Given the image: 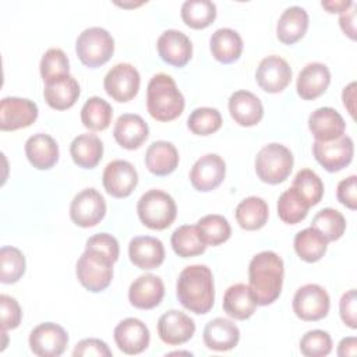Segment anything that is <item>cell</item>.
Listing matches in <instances>:
<instances>
[{
	"label": "cell",
	"instance_id": "cell-1",
	"mask_svg": "<svg viewBox=\"0 0 357 357\" xmlns=\"http://www.w3.org/2000/svg\"><path fill=\"white\" fill-rule=\"evenodd\" d=\"M176 296L185 310L198 315L209 312L215 303V284L211 269L206 265L184 268L176 283Z\"/></svg>",
	"mask_w": 357,
	"mask_h": 357
},
{
	"label": "cell",
	"instance_id": "cell-2",
	"mask_svg": "<svg viewBox=\"0 0 357 357\" xmlns=\"http://www.w3.org/2000/svg\"><path fill=\"white\" fill-rule=\"evenodd\" d=\"M284 276L283 259L273 251H262L248 265L250 289L258 305H269L282 293Z\"/></svg>",
	"mask_w": 357,
	"mask_h": 357
},
{
	"label": "cell",
	"instance_id": "cell-3",
	"mask_svg": "<svg viewBox=\"0 0 357 357\" xmlns=\"http://www.w3.org/2000/svg\"><path fill=\"white\" fill-rule=\"evenodd\" d=\"M185 102L174 79L163 73L153 75L146 88L148 113L158 121H172L184 110Z\"/></svg>",
	"mask_w": 357,
	"mask_h": 357
},
{
	"label": "cell",
	"instance_id": "cell-4",
	"mask_svg": "<svg viewBox=\"0 0 357 357\" xmlns=\"http://www.w3.org/2000/svg\"><path fill=\"white\" fill-rule=\"evenodd\" d=\"M113 264L114 261L103 251L85 247L77 262L75 273L78 282L92 293L107 289L113 279Z\"/></svg>",
	"mask_w": 357,
	"mask_h": 357
},
{
	"label": "cell",
	"instance_id": "cell-5",
	"mask_svg": "<svg viewBox=\"0 0 357 357\" xmlns=\"http://www.w3.org/2000/svg\"><path fill=\"white\" fill-rule=\"evenodd\" d=\"M137 213L144 226L152 230H165L174 222L177 206L167 192L149 190L138 199Z\"/></svg>",
	"mask_w": 357,
	"mask_h": 357
},
{
	"label": "cell",
	"instance_id": "cell-6",
	"mask_svg": "<svg viewBox=\"0 0 357 357\" xmlns=\"http://www.w3.org/2000/svg\"><path fill=\"white\" fill-rule=\"evenodd\" d=\"M293 153L282 144L272 142L261 148L255 158V172L261 181L268 184L283 183L291 173Z\"/></svg>",
	"mask_w": 357,
	"mask_h": 357
},
{
	"label": "cell",
	"instance_id": "cell-7",
	"mask_svg": "<svg viewBox=\"0 0 357 357\" xmlns=\"http://www.w3.org/2000/svg\"><path fill=\"white\" fill-rule=\"evenodd\" d=\"M75 52L84 66L96 68L106 64L113 56L114 39L106 29L100 26H91L78 35Z\"/></svg>",
	"mask_w": 357,
	"mask_h": 357
},
{
	"label": "cell",
	"instance_id": "cell-8",
	"mask_svg": "<svg viewBox=\"0 0 357 357\" xmlns=\"http://www.w3.org/2000/svg\"><path fill=\"white\" fill-rule=\"evenodd\" d=\"M329 307V294L322 286L315 283L301 286L293 297V311L303 321L314 322L325 318Z\"/></svg>",
	"mask_w": 357,
	"mask_h": 357
},
{
	"label": "cell",
	"instance_id": "cell-9",
	"mask_svg": "<svg viewBox=\"0 0 357 357\" xmlns=\"http://www.w3.org/2000/svg\"><path fill=\"white\" fill-rule=\"evenodd\" d=\"M106 215V201L93 187L84 188L71 201L70 218L79 227L96 226Z\"/></svg>",
	"mask_w": 357,
	"mask_h": 357
},
{
	"label": "cell",
	"instance_id": "cell-10",
	"mask_svg": "<svg viewBox=\"0 0 357 357\" xmlns=\"http://www.w3.org/2000/svg\"><path fill=\"white\" fill-rule=\"evenodd\" d=\"M315 160L331 173L339 172L350 165L354 155L353 139L349 135H342L333 141H315L312 144Z\"/></svg>",
	"mask_w": 357,
	"mask_h": 357
},
{
	"label": "cell",
	"instance_id": "cell-11",
	"mask_svg": "<svg viewBox=\"0 0 357 357\" xmlns=\"http://www.w3.org/2000/svg\"><path fill=\"white\" fill-rule=\"evenodd\" d=\"M141 84L138 70L128 63L113 66L103 79L106 93L117 102H128L135 98Z\"/></svg>",
	"mask_w": 357,
	"mask_h": 357
},
{
	"label": "cell",
	"instance_id": "cell-12",
	"mask_svg": "<svg viewBox=\"0 0 357 357\" xmlns=\"http://www.w3.org/2000/svg\"><path fill=\"white\" fill-rule=\"evenodd\" d=\"M29 347L39 357H59L68 344V335L63 326L54 322H43L29 333Z\"/></svg>",
	"mask_w": 357,
	"mask_h": 357
},
{
	"label": "cell",
	"instance_id": "cell-13",
	"mask_svg": "<svg viewBox=\"0 0 357 357\" xmlns=\"http://www.w3.org/2000/svg\"><path fill=\"white\" fill-rule=\"evenodd\" d=\"M38 106L35 102L7 96L0 102V130L1 131H15L20 128L29 127L38 119Z\"/></svg>",
	"mask_w": 357,
	"mask_h": 357
},
{
	"label": "cell",
	"instance_id": "cell-14",
	"mask_svg": "<svg viewBox=\"0 0 357 357\" xmlns=\"http://www.w3.org/2000/svg\"><path fill=\"white\" fill-rule=\"evenodd\" d=\"M102 183L109 195L114 198H126L137 187L138 173L130 162L116 159L106 165L102 174Z\"/></svg>",
	"mask_w": 357,
	"mask_h": 357
},
{
	"label": "cell",
	"instance_id": "cell-15",
	"mask_svg": "<svg viewBox=\"0 0 357 357\" xmlns=\"http://www.w3.org/2000/svg\"><path fill=\"white\" fill-rule=\"evenodd\" d=\"M226 176V163L216 153L201 156L191 167L190 181L197 191L208 192L222 184Z\"/></svg>",
	"mask_w": 357,
	"mask_h": 357
},
{
	"label": "cell",
	"instance_id": "cell-16",
	"mask_svg": "<svg viewBox=\"0 0 357 357\" xmlns=\"http://www.w3.org/2000/svg\"><path fill=\"white\" fill-rule=\"evenodd\" d=\"M255 79L262 91L268 93H278L290 84L291 68L284 59L272 54L259 61Z\"/></svg>",
	"mask_w": 357,
	"mask_h": 357
},
{
	"label": "cell",
	"instance_id": "cell-17",
	"mask_svg": "<svg viewBox=\"0 0 357 357\" xmlns=\"http://www.w3.org/2000/svg\"><path fill=\"white\" fill-rule=\"evenodd\" d=\"M195 333L194 319L178 310H169L158 321V335L160 340L170 346L188 342Z\"/></svg>",
	"mask_w": 357,
	"mask_h": 357
},
{
	"label": "cell",
	"instance_id": "cell-18",
	"mask_svg": "<svg viewBox=\"0 0 357 357\" xmlns=\"http://www.w3.org/2000/svg\"><path fill=\"white\" fill-rule=\"evenodd\" d=\"M114 342L117 347L126 354H139L151 340L149 329L138 318H126L114 328Z\"/></svg>",
	"mask_w": 357,
	"mask_h": 357
},
{
	"label": "cell",
	"instance_id": "cell-19",
	"mask_svg": "<svg viewBox=\"0 0 357 357\" xmlns=\"http://www.w3.org/2000/svg\"><path fill=\"white\" fill-rule=\"evenodd\" d=\"M160 59L174 67H184L192 56V43L190 38L177 29L165 31L156 42Z\"/></svg>",
	"mask_w": 357,
	"mask_h": 357
},
{
	"label": "cell",
	"instance_id": "cell-20",
	"mask_svg": "<svg viewBox=\"0 0 357 357\" xmlns=\"http://www.w3.org/2000/svg\"><path fill=\"white\" fill-rule=\"evenodd\" d=\"M165 296V284L162 279L152 273L138 276L128 289V300L131 305L139 310H152L160 304Z\"/></svg>",
	"mask_w": 357,
	"mask_h": 357
},
{
	"label": "cell",
	"instance_id": "cell-21",
	"mask_svg": "<svg viewBox=\"0 0 357 357\" xmlns=\"http://www.w3.org/2000/svg\"><path fill=\"white\" fill-rule=\"evenodd\" d=\"M128 257L139 269H155L165 261V247L156 237L137 236L128 244Z\"/></svg>",
	"mask_w": 357,
	"mask_h": 357
},
{
	"label": "cell",
	"instance_id": "cell-22",
	"mask_svg": "<svg viewBox=\"0 0 357 357\" xmlns=\"http://www.w3.org/2000/svg\"><path fill=\"white\" fill-rule=\"evenodd\" d=\"M149 128L145 120L134 113H124L117 117L113 137L124 149H138L148 138Z\"/></svg>",
	"mask_w": 357,
	"mask_h": 357
},
{
	"label": "cell",
	"instance_id": "cell-23",
	"mask_svg": "<svg viewBox=\"0 0 357 357\" xmlns=\"http://www.w3.org/2000/svg\"><path fill=\"white\" fill-rule=\"evenodd\" d=\"M331 84L329 68L318 61L308 63L298 73L297 77V93L304 100H312L319 98Z\"/></svg>",
	"mask_w": 357,
	"mask_h": 357
},
{
	"label": "cell",
	"instance_id": "cell-24",
	"mask_svg": "<svg viewBox=\"0 0 357 357\" xmlns=\"http://www.w3.org/2000/svg\"><path fill=\"white\" fill-rule=\"evenodd\" d=\"M229 112L233 120L243 127H252L264 117V106L250 91H236L229 98Z\"/></svg>",
	"mask_w": 357,
	"mask_h": 357
},
{
	"label": "cell",
	"instance_id": "cell-25",
	"mask_svg": "<svg viewBox=\"0 0 357 357\" xmlns=\"http://www.w3.org/2000/svg\"><path fill=\"white\" fill-rule=\"evenodd\" d=\"M308 128L315 141H333L344 134L346 123L333 107H319L308 117Z\"/></svg>",
	"mask_w": 357,
	"mask_h": 357
},
{
	"label": "cell",
	"instance_id": "cell-26",
	"mask_svg": "<svg viewBox=\"0 0 357 357\" xmlns=\"http://www.w3.org/2000/svg\"><path fill=\"white\" fill-rule=\"evenodd\" d=\"M202 339L208 349L227 351L237 346L240 340V331L233 321L219 317L205 325Z\"/></svg>",
	"mask_w": 357,
	"mask_h": 357
},
{
	"label": "cell",
	"instance_id": "cell-27",
	"mask_svg": "<svg viewBox=\"0 0 357 357\" xmlns=\"http://www.w3.org/2000/svg\"><path fill=\"white\" fill-rule=\"evenodd\" d=\"M25 155L35 169L47 170L59 160V145L53 137L38 132L26 139Z\"/></svg>",
	"mask_w": 357,
	"mask_h": 357
},
{
	"label": "cell",
	"instance_id": "cell-28",
	"mask_svg": "<svg viewBox=\"0 0 357 357\" xmlns=\"http://www.w3.org/2000/svg\"><path fill=\"white\" fill-rule=\"evenodd\" d=\"M257 305V300L248 284L236 283L225 291L223 310L234 319H248L255 312Z\"/></svg>",
	"mask_w": 357,
	"mask_h": 357
},
{
	"label": "cell",
	"instance_id": "cell-29",
	"mask_svg": "<svg viewBox=\"0 0 357 357\" xmlns=\"http://www.w3.org/2000/svg\"><path fill=\"white\" fill-rule=\"evenodd\" d=\"M79 84L73 75L45 84L43 98L54 110H66L75 105L79 98Z\"/></svg>",
	"mask_w": 357,
	"mask_h": 357
},
{
	"label": "cell",
	"instance_id": "cell-30",
	"mask_svg": "<svg viewBox=\"0 0 357 357\" xmlns=\"http://www.w3.org/2000/svg\"><path fill=\"white\" fill-rule=\"evenodd\" d=\"M209 46L215 60L223 64L234 63L243 53V39L231 28L216 29L209 39Z\"/></svg>",
	"mask_w": 357,
	"mask_h": 357
},
{
	"label": "cell",
	"instance_id": "cell-31",
	"mask_svg": "<svg viewBox=\"0 0 357 357\" xmlns=\"http://www.w3.org/2000/svg\"><path fill=\"white\" fill-rule=\"evenodd\" d=\"M308 29V14L303 7L291 6L286 8L276 25L278 39L284 45L298 42Z\"/></svg>",
	"mask_w": 357,
	"mask_h": 357
},
{
	"label": "cell",
	"instance_id": "cell-32",
	"mask_svg": "<svg viewBox=\"0 0 357 357\" xmlns=\"http://www.w3.org/2000/svg\"><path fill=\"white\" fill-rule=\"evenodd\" d=\"M178 152L172 142L155 141L145 153L146 169L155 176H167L178 166Z\"/></svg>",
	"mask_w": 357,
	"mask_h": 357
},
{
	"label": "cell",
	"instance_id": "cell-33",
	"mask_svg": "<svg viewBox=\"0 0 357 357\" xmlns=\"http://www.w3.org/2000/svg\"><path fill=\"white\" fill-rule=\"evenodd\" d=\"M70 155L74 163L82 169H93L103 156V144L95 134H81L70 145Z\"/></svg>",
	"mask_w": 357,
	"mask_h": 357
},
{
	"label": "cell",
	"instance_id": "cell-34",
	"mask_svg": "<svg viewBox=\"0 0 357 357\" xmlns=\"http://www.w3.org/2000/svg\"><path fill=\"white\" fill-rule=\"evenodd\" d=\"M269 216V208L264 198L248 197L243 199L236 208V219L244 230H258L265 226Z\"/></svg>",
	"mask_w": 357,
	"mask_h": 357
},
{
	"label": "cell",
	"instance_id": "cell-35",
	"mask_svg": "<svg viewBox=\"0 0 357 357\" xmlns=\"http://www.w3.org/2000/svg\"><path fill=\"white\" fill-rule=\"evenodd\" d=\"M173 251L181 258L197 257L205 252L206 244L202 240L197 225H183L177 227L170 238Z\"/></svg>",
	"mask_w": 357,
	"mask_h": 357
},
{
	"label": "cell",
	"instance_id": "cell-36",
	"mask_svg": "<svg viewBox=\"0 0 357 357\" xmlns=\"http://www.w3.org/2000/svg\"><path fill=\"white\" fill-rule=\"evenodd\" d=\"M328 248V241L314 227L300 230L294 237V251L305 262L319 261Z\"/></svg>",
	"mask_w": 357,
	"mask_h": 357
},
{
	"label": "cell",
	"instance_id": "cell-37",
	"mask_svg": "<svg viewBox=\"0 0 357 357\" xmlns=\"http://www.w3.org/2000/svg\"><path fill=\"white\" fill-rule=\"evenodd\" d=\"M310 208L307 199L294 187L283 191L278 199V215L287 225H296L304 220Z\"/></svg>",
	"mask_w": 357,
	"mask_h": 357
},
{
	"label": "cell",
	"instance_id": "cell-38",
	"mask_svg": "<svg viewBox=\"0 0 357 357\" xmlns=\"http://www.w3.org/2000/svg\"><path fill=\"white\" fill-rule=\"evenodd\" d=\"M113 117V109L105 99L99 96L89 98L81 109V121L82 124L92 131L106 130Z\"/></svg>",
	"mask_w": 357,
	"mask_h": 357
},
{
	"label": "cell",
	"instance_id": "cell-39",
	"mask_svg": "<svg viewBox=\"0 0 357 357\" xmlns=\"http://www.w3.org/2000/svg\"><path fill=\"white\" fill-rule=\"evenodd\" d=\"M181 18L192 29H204L216 18V6L209 0H187L181 6Z\"/></svg>",
	"mask_w": 357,
	"mask_h": 357
},
{
	"label": "cell",
	"instance_id": "cell-40",
	"mask_svg": "<svg viewBox=\"0 0 357 357\" xmlns=\"http://www.w3.org/2000/svg\"><path fill=\"white\" fill-rule=\"evenodd\" d=\"M311 227L318 230L328 243L336 241L343 236L346 230V219L339 211L324 208L314 216Z\"/></svg>",
	"mask_w": 357,
	"mask_h": 357
},
{
	"label": "cell",
	"instance_id": "cell-41",
	"mask_svg": "<svg viewBox=\"0 0 357 357\" xmlns=\"http://www.w3.org/2000/svg\"><path fill=\"white\" fill-rule=\"evenodd\" d=\"M26 262L24 254L11 245H4L0 250V282L11 284L18 282L25 273Z\"/></svg>",
	"mask_w": 357,
	"mask_h": 357
},
{
	"label": "cell",
	"instance_id": "cell-42",
	"mask_svg": "<svg viewBox=\"0 0 357 357\" xmlns=\"http://www.w3.org/2000/svg\"><path fill=\"white\" fill-rule=\"evenodd\" d=\"M197 227L206 245H219L231 234V227L222 215H206L197 222Z\"/></svg>",
	"mask_w": 357,
	"mask_h": 357
},
{
	"label": "cell",
	"instance_id": "cell-43",
	"mask_svg": "<svg viewBox=\"0 0 357 357\" xmlns=\"http://www.w3.org/2000/svg\"><path fill=\"white\" fill-rule=\"evenodd\" d=\"M40 77L45 84L70 75V63L66 53L59 47H52L45 52L40 60Z\"/></svg>",
	"mask_w": 357,
	"mask_h": 357
},
{
	"label": "cell",
	"instance_id": "cell-44",
	"mask_svg": "<svg viewBox=\"0 0 357 357\" xmlns=\"http://www.w3.org/2000/svg\"><path fill=\"white\" fill-rule=\"evenodd\" d=\"M187 127L192 134L211 135L222 127L220 112L215 107H197L188 116Z\"/></svg>",
	"mask_w": 357,
	"mask_h": 357
},
{
	"label": "cell",
	"instance_id": "cell-45",
	"mask_svg": "<svg viewBox=\"0 0 357 357\" xmlns=\"http://www.w3.org/2000/svg\"><path fill=\"white\" fill-rule=\"evenodd\" d=\"M291 187L300 191V194L307 199L310 206L317 205L324 197V183L321 177L311 169L300 170L296 174Z\"/></svg>",
	"mask_w": 357,
	"mask_h": 357
},
{
	"label": "cell",
	"instance_id": "cell-46",
	"mask_svg": "<svg viewBox=\"0 0 357 357\" xmlns=\"http://www.w3.org/2000/svg\"><path fill=\"white\" fill-rule=\"evenodd\" d=\"M300 351L307 357H324L332 351V339L326 331H308L300 339Z\"/></svg>",
	"mask_w": 357,
	"mask_h": 357
},
{
	"label": "cell",
	"instance_id": "cell-47",
	"mask_svg": "<svg viewBox=\"0 0 357 357\" xmlns=\"http://www.w3.org/2000/svg\"><path fill=\"white\" fill-rule=\"evenodd\" d=\"M0 314H1V331L15 329L21 324L22 311L18 301L7 294L0 296Z\"/></svg>",
	"mask_w": 357,
	"mask_h": 357
},
{
	"label": "cell",
	"instance_id": "cell-48",
	"mask_svg": "<svg viewBox=\"0 0 357 357\" xmlns=\"http://www.w3.org/2000/svg\"><path fill=\"white\" fill-rule=\"evenodd\" d=\"M73 356L74 357H85V356L110 357L112 350L103 340L89 337V339H84L75 344V347L73 350Z\"/></svg>",
	"mask_w": 357,
	"mask_h": 357
},
{
	"label": "cell",
	"instance_id": "cell-49",
	"mask_svg": "<svg viewBox=\"0 0 357 357\" xmlns=\"http://www.w3.org/2000/svg\"><path fill=\"white\" fill-rule=\"evenodd\" d=\"M85 247H92L96 248L99 251H103L105 254H107L114 262L119 259V254H120V247H119V241L116 240V237H113L112 234L107 233H98L92 237H89L86 240Z\"/></svg>",
	"mask_w": 357,
	"mask_h": 357
},
{
	"label": "cell",
	"instance_id": "cell-50",
	"mask_svg": "<svg viewBox=\"0 0 357 357\" xmlns=\"http://www.w3.org/2000/svg\"><path fill=\"white\" fill-rule=\"evenodd\" d=\"M337 201L346 208L354 211L357 208V177L354 174L342 180L336 191Z\"/></svg>",
	"mask_w": 357,
	"mask_h": 357
},
{
	"label": "cell",
	"instance_id": "cell-51",
	"mask_svg": "<svg viewBox=\"0 0 357 357\" xmlns=\"http://www.w3.org/2000/svg\"><path fill=\"white\" fill-rule=\"evenodd\" d=\"M339 312L342 321L351 329L357 328V319H356V290L350 289L346 291L339 303Z\"/></svg>",
	"mask_w": 357,
	"mask_h": 357
},
{
	"label": "cell",
	"instance_id": "cell-52",
	"mask_svg": "<svg viewBox=\"0 0 357 357\" xmlns=\"http://www.w3.org/2000/svg\"><path fill=\"white\" fill-rule=\"evenodd\" d=\"M339 25L350 39H356V3H353L347 10L340 13Z\"/></svg>",
	"mask_w": 357,
	"mask_h": 357
},
{
	"label": "cell",
	"instance_id": "cell-53",
	"mask_svg": "<svg viewBox=\"0 0 357 357\" xmlns=\"http://www.w3.org/2000/svg\"><path fill=\"white\" fill-rule=\"evenodd\" d=\"M357 354V339L354 336L344 337L340 340L337 346V356L339 357H354Z\"/></svg>",
	"mask_w": 357,
	"mask_h": 357
},
{
	"label": "cell",
	"instance_id": "cell-54",
	"mask_svg": "<svg viewBox=\"0 0 357 357\" xmlns=\"http://www.w3.org/2000/svg\"><path fill=\"white\" fill-rule=\"evenodd\" d=\"M356 82H350L342 93L343 98V105L344 107L349 110V113L351 114V117H354V92H356Z\"/></svg>",
	"mask_w": 357,
	"mask_h": 357
},
{
	"label": "cell",
	"instance_id": "cell-55",
	"mask_svg": "<svg viewBox=\"0 0 357 357\" xmlns=\"http://www.w3.org/2000/svg\"><path fill=\"white\" fill-rule=\"evenodd\" d=\"M353 1L350 0H340V1H322L321 6L328 11V13H343L347 10Z\"/></svg>",
	"mask_w": 357,
	"mask_h": 357
}]
</instances>
